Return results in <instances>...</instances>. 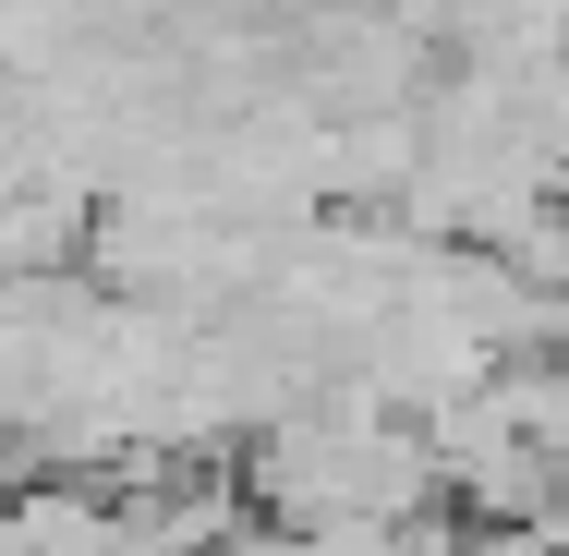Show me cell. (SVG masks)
<instances>
[{
	"label": "cell",
	"mask_w": 569,
	"mask_h": 556,
	"mask_svg": "<svg viewBox=\"0 0 569 556\" xmlns=\"http://www.w3.org/2000/svg\"><path fill=\"white\" fill-rule=\"evenodd\" d=\"M12 556H121V496H98V484L12 496Z\"/></svg>",
	"instance_id": "1"
}]
</instances>
